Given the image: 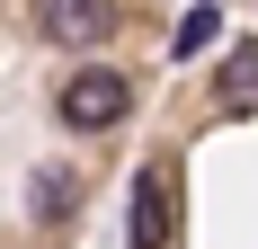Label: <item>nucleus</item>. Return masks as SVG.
<instances>
[{
	"label": "nucleus",
	"instance_id": "nucleus-1",
	"mask_svg": "<svg viewBox=\"0 0 258 249\" xmlns=\"http://www.w3.org/2000/svg\"><path fill=\"white\" fill-rule=\"evenodd\" d=\"M125 98H134V89L116 72H72V80H62V125H72V134H98V125L125 116Z\"/></svg>",
	"mask_w": 258,
	"mask_h": 249
},
{
	"label": "nucleus",
	"instance_id": "nucleus-2",
	"mask_svg": "<svg viewBox=\"0 0 258 249\" xmlns=\"http://www.w3.org/2000/svg\"><path fill=\"white\" fill-rule=\"evenodd\" d=\"M107 27H116L107 0H36V36H53V45H98Z\"/></svg>",
	"mask_w": 258,
	"mask_h": 249
},
{
	"label": "nucleus",
	"instance_id": "nucleus-3",
	"mask_svg": "<svg viewBox=\"0 0 258 249\" xmlns=\"http://www.w3.org/2000/svg\"><path fill=\"white\" fill-rule=\"evenodd\" d=\"M134 240L125 249H169V187H160V169H134Z\"/></svg>",
	"mask_w": 258,
	"mask_h": 249
},
{
	"label": "nucleus",
	"instance_id": "nucleus-4",
	"mask_svg": "<svg viewBox=\"0 0 258 249\" xmlns=\"http://www.w3.org/2000/svg\"><path fill=\"white\" fill-rule=\"evenodd\" d=\"M214 98H223V116H249V107H258V36L232 45V63H223V80H214Z\"/></svg>",
	"mask_w": 258,
	"mask_h": 249
},
{
	"label": "nucleus",
	"instance_id": "nucleus-5",
	"mask_svg": "<svg viewBox=\"0 0 258 249\" xmlns=\"http://www.w3.org/2000/svg\"><path fill=\"white\" fill-rule=\"evenodd\" d=\"M214 27H223L214 9H187V18L169 27V63H187V53H205V45H214Z\"/></svg>",
	"mask_w": 258,
	"mask_h": 249
},
{
	"label": "nucleus",
	"instance_id": "nucleus-6",
	"mask_svg": "<svg viewBox=\"0 0 258 249\" xmlns=\"http://www.w3.org/2000/svg\"><path fill=\"white\" fill-rule=\"evenodd\" d=\"M72 214V169H36V223H62Z\"/></svg>",
	"mask_w": 258,
	"mask_h": 249
}]
</instances>
